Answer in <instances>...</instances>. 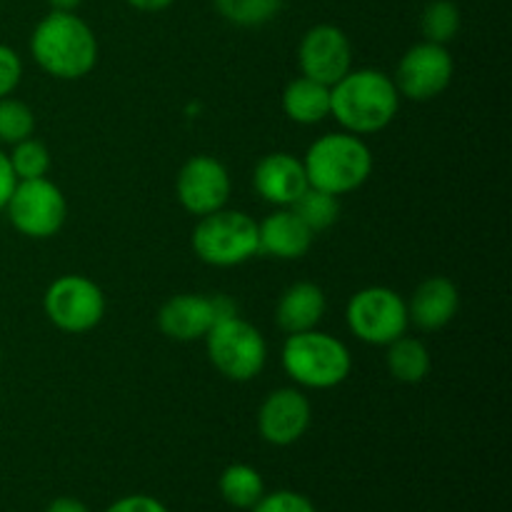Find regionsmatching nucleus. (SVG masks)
Masks as SVG:
<instances>
[{"label":"nucleus","instance_id":"obj_27","mask_svg":"<svg viewBox=\"0 0 512 512\" xmlns=\"http://www.w3.org/2000/svg\"><path fill=\"white\" fill-rule=\"evenodd\" d=\"M253 512H318L313 500L293 490H275L253 505Z\"/></svg>","mask_w":512,"mask_h":512},{"label":"nucleus","instance_id":"obj_7","mask_svg":"<svg viewBox=\"0 0 512 512\" xmlns=\"http://www.w3.org/2000/svg\"><path fill=\"white\" fill-rule=\"evenodd\" d=\"M348 328L368 345H390L408 333V303L403 295L385 285H370L350 298L345 310Z\"/></svg>","mask_w":512,"mask_h":512},{"label":"nucleus","instance_id":"obj_8","mask_svg":"<svg viewBox=\"0 0 512 512\" xmlns=\"http://www.w3.org/2000/svg\"><path fill=\"white\" fill-rule=\"evenodd\" d=\"M5 213L20 235L48 240L63 230L65 218H68V200L53 180H18L5 205Z\"/></svg>","mask_w":512,"mask_h":512},{"label":"nucleus","instance_id":"obj_4","mask_svg":"<svg viewBox=\"0 0 512 512\" xmlns=\"http://www.w3.org/2000/svg\"><path fill=\"white\" fill-rule=\"evenodd\" d=\"M285 375L300 388L330 390L343 385L353 370V355L343 340L320 330L288 335L280 353Z\"/></svg>","mask_w":512,"mask_h":512},{"label":"nucleus","instance_id":"obj_31","mask_svg":"<svg viewBox=\"0 0 512 512\" xmlns=\"http://www.w3.org/2000/svg\"><path fill=\"white\" fill-rule=\"evenodd\" d=\"M125 3L140 13H160V10H168L175 0H125Z\"/></svg>","mask_w":512,"mask_h":512},{"label":"nucleus","instance_id":"obj_16","mask_svg":"<svg viewBox=\"0 0 512 512\" xmlns=\"http://www.w3.org/2000/svg\"><path fill=\"white\" fill-rule=\"evenodd\" d=\"M315 233L303 223L293 208H278L263 223H258L260 253L278 260H298L308 255Z\"/></svg>","mask_w":512,"mask_h":512},{"label":"nucleus","instance_id":"obj_32","mask_svg":"<svg viewBox=\"0 0 512 512\" xmlns=\"http://www.w3.org/2000/svg\"><path fill=\"white\" fill-rule=\"evenodd\" d=\"M45 512H90V510L75 498H55Z\"/></svg>","mask_w":512,"mask_h":512},{"label":"nucleus","instance_id":"obj_22","mask_svg":"<svg viewBox=\"0 0 512 512\" xmlns=\"http://www.w3.org/2000/svg\"><path fill=\"white\" fill-rule=\"evenodd\" d=\"M460 25H463V18L453 0H430L420 18V30H423L425 40L438 45H448L450 40L458 38Z\"/></svg>","mask_w":512,"mask_h":512},{"label":"nucleus","instance_id":"obj_9","mask_svg":"<svg viewBox=\"0 0 512 512\" xmlns=\"http://www.w3.org/2000/svg\"><path fill=\"white\" fill-rule=\"evenodd\" d=\"M105 295L98 283L85 275H60L43 295L45 318L58 330L83 335L98 328L105 318Z\"/></svg>","mask_w":512,"mask_h":512},{"label":"nucleus","instance_id":"obj_24","mask_svg":"<svg viewBox=\"0 0 512 512\" xmlns=\"http://www.w3.org/2000/svg\"><path fill=\"white\" fill-rule=\"evenodd\" d=\"M295 213L303 218V223L308 225L313 233H320V230H328L330 225L338 223L340 218V203L335 195L325 193V190L308 188L298 198V203L293 205Z\"/></svg>","mask_w":512,"mask_h":512},{"label":"nucleus","instance_id":"obj_6","mask_svg":"<svg viewBox=\"0 0 512 512\" xmlns=\"http://www.w3.org/2000/svg\"><path fill=\"white\" fill-rule=\"evenodd\" d=\"M203 340L213 368L233 383L258 378L268 363V343L263 333L240 315L218 320Z\"/></svg>","mask_w":512,"mask_h":512},{"label":"nucleus","instance_id":"obj_5","mask_svg":"<svg viewBox=\"0 0 512 512\" xmlns=\"http://www.w3.org/2000/svg\"><path fill=\"white\" fill-rule=\"evenodd\" d=\"M190 245L205 265L235 268L260 253L258 220L243 210L220 208L198 220Z\"/></svg>","mask_w":512,"mask_h":512},{"label":"nucleus","instance_id":"obj_13","mask_svg":"<svg viewBox=\"0 0 512 512\" xmlns=\"http://www.w3.org/2000/svg\"><path fill=\"white\" fill-rule=\"evenodd\" d=\"M298 65L305 78L333 88L340 78L353 70V45L345 30L330 23L305 30L298 45Z\"/></svg>","mask_w":512,"mask_h":512},{"label":"nucleus","instance_id":"obj_28","mask_svg":"<svg viewBox=\"0 0 512 512\" xmlns=\"http://www.w3.org/2000/svg\"><path fill=\"white\" fill-rule=\"evenodd\" d=\"M23 80V60L8 45H0V98H8Z\"/></svg>","mask_w":512,"mask_h":512},{"label":"nucleus","instance_id":"obj_25","mask_svg":"<svg viewBox=\"0 0 512 512\" xmlns=\"http://www.w3.org/2000/svg\"><path fill=\"white\" fill-rule=\"evenodd\" d=\"M8 160L18 180L48 178V170L50 165H53L50 150L45 148V143H40V140L35 138H25L20 140V143H15L13 153L8 155Z\"/></svg>","mask_w":512,"mask_h":512},{"label":"nucleus","instance_id":"obj_21","mask_svg":"<svg viewBox=\"0 0 512 512\" xmlns=\"http://www.w3.org/2000/svg\"><path fill=\"white\" fill-rule=\"evenodd\" d=\"M220 495L233 508L253 510V505L265 495L263 475L245 463L228 465L220 475Z\"/></svg>","mask_w":512,"mask_h":512},{"label":"nucleus","instance_id":"obj_29","mask_svg":"<svg viewBox=\"0 0 512 512\" xmlns=\"http://www.w3.org/2000/svg\"><path fill=\"white\" fill-rule=\"evenodd\" d=\"M105 512H168V508L150 495H128V498L115 500Z\"/></svg>","mask_w":512,"mask_h":512},{"label":"nucleus","instance_id":"obj_12","mask_svg":"<svg viewBox=\"0 0 512 512\" xmlns=\"http://www.w3.org/2000/svg\"><path fill=\"white\" fill-rule=\"evenodd\" d=\"M175 193H178L180 205L195 218L215 213L225 208L233 193L230 173L218 158L213 155H193L185 160L175 178Z\"/></svg>","mask_w":512,"mask_h":512},{"label":"nucleus","instance_id":"obj_33","mask_svg":"<svg viewBox=\"0 0 512 512\" xmlns=\"http://www.w3.org/2000/svg\"><path fill=\"white\" fill-rule=\"evenodd\" d=\"M45 3L50 5V10H65V13H75L83 0H45Z\"/></svg>","mask_w":512,"mask_h":512},{"label":"nucleus","instance_id":"obj_11","mask_svg":"<svg viewBox=\"0 0 512 512\" xmlns=\"http://www.w3.org/2000/svg\"><path fill=\"white\" fill-rule=\"evenodd\" d=\"M238 308L225 295H193L183 293L170 298L158 313V328L165 338L178 340V343H193L203 340L218 320L233 318Z\"/></svg>","mask_w":512,"mask_h":512},{"label":"nucleus","instance_id":"obj_23","mask_svg":"<svg viewBox=\"0 0 512 512\" xmlns=\"http://www.w3.org/2000/svg\"><path fill=\"white\" fill-rule=\"evenodd\" d=\"M283 0H215V8L238 28H260L278 15Z\"/></svg>","mask_w":512,"mask_h":512},{"label":"nucleus","instance_id":"obj_20","mask_svg":"<svg viewBox=\"0 0 512 512\" xmlns=\"http://www.w3.org/2000/svg\"><path fill=\"white\" fill-rule=\"evenodd\" d=\"M388 353H385V365H388L390 375L400 383H423L430 375L433 368V358H430V350L425 348L423 340L408 338V335H400L398 340H393L390 345H385Z\"/></svg>","mask_w":512,"mask_h":512},{"label":"nucleus","instance_id":"obj_26","mask_svg":"<svg viewBox=\"0 0 512 512\" xmlns=\"http://www.w3.org/2000/svg\"><path fill=\"white\" fill-rule=\"evenodd\" d=\"M35 113L28 103L15 98H0V143L15 145L25 138H33Z\"/></svg>","mask_w":512,"mask_h":512},{"label":"nucleus","instance_id":"obj_14","mask_svg":"<svg viewBox=\"0 0 512 512\" xmlns=\"http://www.w3.org/2000/svg\"><path fill=\"white\" fill-rule=\"evenodd\" d=\"M310 420H313V408H310L308 395L300 393L298 388H278L263 400L258 410V430L265 443L293 445L308 433Z\"/></svg>","mask_w":512,"mask_h":512},{"label":"nucleus","instance_id":"obj_19","mask_svg":"<svg viewBox=\"0 0 512 512\" xmlns=\"http://www.w3.org/2000/svg\"><path fill=\"white\" fill-rule=\"evenodd\" d=\"M283 113L298 125H318L330 118V88L305 75L290 80L283 90Z\"/></svg>","mask_w":512,"mask_h":512},{"label":"nucleus","instance_id":"obj_18","mask_svg":"<svg viewBox=\"0 0 512 512\" xmlns=\"http://www.w3.org/2000/svg\"><path fill=\"white\" fill-rule=\"evenodd\" d=\"M325 308V293L320 285L308 283H293L278 300V308H275V320H278V328L283 333L295 335L305 333V330H315L318 323L323 320Z\"/></svg>","mask_w":512,"mask_h":512},{"label":"nucleus","instance_id":"obj_1","mask_svg":"<svg viewBox=\"0 0 512 512\" xmlns=\"http://www.w3.org/2000/svg\"><path fill=\"white\" fill-rule=\"evenodd\" d=\"M30 53L50 78L80 80L98 63V38L80 15L50 10L30 35Z\"/></svg>","mask_w":512,"mask_h":512},{"label":"nucleus","instance_id":"obj_17","mask_svg":"<svg viewBox=\"0 0 512 512\" xmlns=\"http://www.w3.org/2000/svg\"><path fill=\"white\" fill-rule=\"evenodd\" d=\"M458 308V285L453 280L443 278V275H433V278L423 280L415 288L413 298L408 303V318L420 330L435 333V330H443L458 315Z\"/></svg>","mask_w":512,"mask_h":512},{"label":"nucleus","instance_id":"obj_30","mask_svg":"<svg viewBox=\"0 0 512 512\" xmlns=\"http://www.w3.org/2000/svg\"><path fill=\"white\" fill-rule=\"evenodd\" d=\"M15 185H18V178H15L13 168H10L8 153H3V150H0V210H5V205H8Z\"/></svg>","mask_w":512,"mask_h":512},{"label":"nucleus","instance_id":"obj_15","mask_svg":"<svg viewBox=\"0 0 512 512\" xmlns=\"http://www.w3.org/2000/svg\"><path fill=\"white\" fill-rule=\"evenodd\" d=\"M253 185L260 198L278 208H293L300 195L310 188L303 160L290 153H270L255 165Z\"/></svg>","mask_w":512,"mask_h":512},{"label":"nucleus","instance_id":"obj_3","mask_svg":"<svg viewBox=\"0 0 512 512\" xmlns=\"http://www.w3.org/2000/svg\"><path fill=\"white\" fill-rule=\"evenodd\" d=\"M303 165L310 188L340 198L368 183L373 175V153L360 135L340 130L320 135L305 153Z\"/></svg>","mask_w":512,"mask_h":512},{"label":"nucleus","instance_id":"obj_10","mask_svg":"<svg viewBox=\"0 0 512 512\" xmlns=\"http://www.w3.org/2000/svg\"><path fill=\"white\" fill-rule=\"evenodd\" d=\"M453 73L455 63L448 45L423 40V43L405 50L393 75V83L398 88L400 98L428 103V100L438 98L450 88Z\"/></svg>","mask_w":512,"mask_h":512},{"label":"nucleus","instance_id":"obj_34","mask_svg":"<svg viewBox=\"0 0 512 512\" xmlns=\"http://www.w3.org/2000/svg\"><path fill=\"white\" fill-rule=\"evenodd\" d=\"M0 365H3V353H0Z\"/></svg>","mask_w":512,"mask_h":512},{"label":"nucleus","instance_id":"obj_2","mask_svg":"<svg viewBox=\"0 0 512 512\" xmlns=\"http://www.w3.org/2000/svg\"><path fill=\"white\" fill-rule=\"evenodd\" d=\"M400 108V93L383 70H350L330 88V115L353 135H375L388 128Z\"/></svg>","mask_w":512,"mask_h":512}]
</instances>
